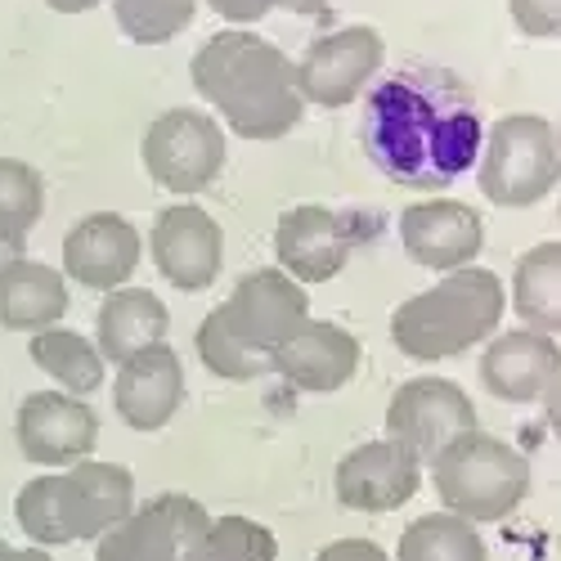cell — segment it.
Here are the masks:
<instances>
[{
    "instance_id": "1",
    "label": "cell",
    "mask_w": 561,
    "mask_h": 561,
    "mask_svg": "<svg viewBox=\"0 0 561 561\" xmlns=\"http://www.w3.org/2000/svg\"><path fill=\"white\" fill-rule=\"evenodd\" d=\"M359 139L368 162L404 190H449L477 167L485 122L477 100L445 68H404L364 95Z\"/></svg>"
},
{
    "instance_id": "2",
    "label": "cell",
    "mask_w": 561,
    "mask_h": 561,
    "mask_svg": "<svg viewBox=\"0 0 561 561\" xmlns=\"http://www.w3.org/2000/svg\"><path fill=\"white\" fill-rule=\"evenodd\" d=\"M194 90L243 139H284L301 122L297 64L256 32L229 27L198 45L190 64Z\"/></svg>"
},
{
    "instance_id": "3",
    "label": "cell",
    "mask_w": 561,
    "mask_h": 561,
    "mask_svg": "<svg viewBox=\"0 0 561 561\" xmlns=\"http://www.w3.org/2000/svg\"><path fill=\"white\" fill-rule=\"evenodd\" d=\"M310 319L306 288L284 270H252L233 284L229 301L198 323V359L225 382H256L274 373V351Z\"/></svg>"
},
{
    "instance_id": "4",
    "label": "cell",
    "mask_w": 561,
    "mask_h": 561,
    "mask_svg": "<svg viewBox=\"0 0 561 561\" xmlns=\"http://www.w3.org/2000/svg\"><path fill=\"white\" fill-rule=\"evenodd\" d=\"M135 512V477L122 462L81 458L59 477H36L19 490L14 517L41 548L100 539Z\"/></svg>"
},
{
    "instance_id": "5",
    "label": "cell",
    "mask_w": 561,
    "mask_h": 561,
    "mask_svg": "<svg viewBox=\"0 0 561 561\" xmlns=\"http://www.w3.org/2000/svg\"><path fill=\"white\" fill-rule=\"evenodd\" d=\"M499 323H503V278L494 270L467 265L445 274L427 293L409 297L391 314V342L400 346V355L432 364L490 342Z\"/></svg>"
},
{
    "instance_id": "6",
    "label": "cell",
    "mask_w": 561,
    "mask_h": 561,
    "mask_svg": "<svg viewBox=\"0 0 561 561\" xmlns=\"http://www.w3.org/2000/svg\"><path fill=\"white\" fill-rule=\"evenodd\" d=\"M432 485L454 517L472 526L503 522L530 494V458L499 436L467 432L432 458Z\"/></svg>"
},
{
    "instance_id": "7",
    "label": "cell",
    "mask_w": 561,
    "mask_h": 561,
    "mask_svg": "<svg viewBox=\"0 0 561 561\" xmlns=\"http://www.w3.org/2000/svg\"><path fill=\"white\" fill-rule=\"evenodd\" d=\"M561 180V139L535 113L499 117L477 158L481 194L499 207H535Z\"/></svg>"
},
{
    "instance_id": "8",
    "label": "cell",
    "mask_w": 561,
    "mask_h": 561,
    "mask_svg": "<svg viewBox=\"0 0 561 561\" xmlns=\"http://www.w3.org/2000/svg\"><path fill=\"white\" fill-rule=\"evenodd\" d=\"M139 158L167 194H203L225 171V130L198 108H167L139 139Z\"/></svg>"
},
{
    "instance_id": "9",
    "label": "cell",
    "mask_w": 561,
    "mask_h": 561,
    "mask_svg": "<svg viewBox=\"0 0 561 561\" xmlns=\"http://www.w3.org/2000/svg\"><path fill=\"white\" fill-rule=\"evenodd\" d=\"M467 432H477V404L449 378H409L387 404V440L404 445L417 462H432Z\"/></svg>"
},
{
    "instance_id": "10",
    "label": "cell",
    "mask_w": 561,
    "mask_h": 561,
    "mask_svg": "<svg viewBox=\"0 0 561 561\" xmlns=\"http://www.w3.org/2000/svg\"><path fill=\"white\" fill-rule=\"evenodd\" d=\"M382 59H387V45L373 27L355 23V27L329 32L306 45V55L297 64V90L306 104L346 108L364 95V85L378 77Z\"/></svg>"
},
{
    "instance_id": "11",
    "label": "cell",
    "mask_w": 561,
    "mask_h": 561,
    "mask_svg": "<svg viewBox=\"0 0 561 561\" xmlns=\"http://www.w3.org/2000/svg\"><path fill=\"white\" fill-rule=\"evenodd\" d=\"M211 512L190 494H158L135 507L122 526L95 539V561H180L203 530Z\"/></svg>"
},
{
    "instance_id": "12",
    "label": "cell",
    "mask_w": 561,
    "mask_h": 561,
    "mask_svg": "<svg viewBox=\"0 0 561 561\" xmlns=\"http://www.w3.org/2000/svg\"><path fill=\"white\" fill-rule=\"evenodd\" d=\"M14 436H19L23 458H32L41 467H64L68 472V467L95 454L100 417H95V409L81 404L68 391H32L19 404Z\"/></svg>"
},
{
    "instance_id": "13",
    "label": "cell",
    "mask_w": 561,
    "mask_h": 561,
    "mask_svg": "<svg viewBox=\"0 0 561 561\" xmlns=\"http://www.w3.org/2000/svg\"><path fill=\"white\" fill-rule=\"evenodd\" d=\"M351 252H355V229L333 207L301 203L274 220L278 270L293 274L297 284H329V278L346 270Z\"/></svg>"
},
{
    "instance_id": "14",
    "label": "cell",
    "mask_w": 561,
    "mask_h": 561,
    "mask_svg": "<svg viewBox=\"0 0 561 561\" xmlns=\"http://www.w3.org/2000/svg\"><path fill=\"white\" fill-rule=\"evenodd\" d=\"M149 248H153V265L167 278L171 288L180 293H203L216 284L220 261H225V233L220 225L194 207V203H175L167 211H158L153 233H149Z\"/></svg>"
},
{
    "instance_id": "15",
    "label": "cell",
    "mask_w": 561,
    "mask_h": 561,
    "mask_svg": "<svg viewBox=\"0 0 561 561\" xmlns=\"http://www.w3.org/2000/svg\"><path fill=\"white\" fill-rule=\"evenodd\" d=\"M400 243L413 265H423L432 274H454L467 270L481 248H485V220L467 203H413L400 211Z\"/></svg>"
},
{
    "instance_id": "16",
    "label": "cell",
    "mask_w": 561,
    "mask_h": 561,
    "mask_svg": "<svg viewBox=\"0 0 561 561\" xmlns=\"http://www.w3.org/2000/svg\"><path fill=\"white\" fill-rule=\"evenodd\" d=\"M337 503L351 512H396L423 490V462L396 440H368L337 462Z\"/></svg>"
},
{
    "instance_id": "17",
    "label": "cell",
    "mask_w": 561,
    "mask_h": 561,
    "mask_svg": "<svg viewBox=\"0 0 561 561\" xmlns=\"http://www.w3.org/2000/svg\"><path fill=\"white\" fill-rule=\"evenodd\" d=\"M139 229L117 211H90L64 233V274H72L81 288L117 293L139 265Z\"/></svg>"
},
{
    "instance_id": "18",
    "label": "cell",
    "mask_w": 561,
    "mask_h": 561,
    "mask_svg": "<svg viewBox=\"0 0 561 561\" xmlns=\"http://www.w3.org/2000/svg\"><path fill=\"white\" fill-rule=\"evenodd\" d=\"M184 404V364L180 355L158 342L117 364L113 409L130 432H162Z\"/></svg>"
},
{
    "instance_id": "19",
    "label": "cell",
    "mask_w": 561,
    "mask_h": 561,
    "mask_svg": "<svg viewBox=\"0 0 561 561\" xmlns=\"http://www.w3.org/2000/svg\"><path fill=\"white\" fill-rule=\"evenodd\" d=\"M274 373L288 378L297 391L333 396L359 373V342L329 319H306L274 351Z\"/></svg>"
},
{
    "instance_id": "20",
    "label": "cell",
    "mask_w": 561,
    "mask_h": 561,
    "mask_svg": "<svg viewBox=\"0 0 561 561\" xmlns=\"http://www.w3.org/2000/svg\"><path fill=\"white\" fill-rule=\"evenodd\" d=\"M561 378V346L535 329L494 333L481 355V382L503 404H535Z\"/></svg>"
},
{
    "instance_id": "21",
    "label": "cell",
    "mask_w": 561,
    "mask_h": 561,
    "mask_svg": "<svg viewBox=\"0 0 561 561\" xmlns=\"http://www.w3.org/2000/svg\"><path fill=\"white\" fill-rule=\"evenodd\" d=\"M68 314V278L45 261H14L0 274V329L45 333Z\"/></svg>"
},
{
    "instance_id": "22",
    "label": "cell",
    "mask_w": 561,
    "mask_h": 561,
    "mask_svg": "<svg viewBox=\"0 0 561 561\" xmlns=\"http://www.w3.org/2000/svg\"><path fill=\"white\" fill-rule=\"evenodd\" d=\"M167 306L149 288H117L104 297L100 319H95V346L104 364H126L145 346H158L167 337Z\"/></svg>"
},
{
    "instance_id": "23",
    "label": "cell",
    "mask_w": 561,
    "mask_h": 561,
    "mask_svg": "<svg viewBox=\"0 0 561 561\" xmlns=\"http://www.w3.org/2000/svg\"><path fill=\"white\" fill-rule=\"evenodd\" d=\"M512 310L526 329L557 337L561 333V243L530 248L512 270Z\"/></svg>"
},
{
    "instance_id": "24",
    "label": "cell",
    "mask_w": 561,
    "mask_h": 561,
    "mask_svg": "<svg viewBox=\"0 0 561 561\" xmlns=\"http://www.w3.org/2000/svg\"><path fill=\"white\" fill-rule=\"evenodd\" d=\"M32 364L41 373H50V378L68 391V396H90L104 387V355L100 346L72 333V329H45V333H32V346H27Z\"/></svg>"
},
{
    "instance_id": "25",
    "label": "cell",
    "mask_w": 561,
    "mask_h": 561,
    "mask_svg": "<svg viewBox=\"0 0 561 561\" xmlns=\"http://www.w3.org/2000/svg\"><path fill=\"white\" fill-rule=\"evenodd\" d=\"M396 561H490V552L472 522L454 512H427L404 526Z\"/></svg>"
},
{
    "instance_id": "26",
    "label": "cell",
    "mask_w": 561,
    "mask_h": 561,
    "mask_svg": "<svg viewBox=\"0 0 561 561\" xmlns=\"http://www.w3.org/2000/svg\"><path fill=\"white\" fill-rule=\"evenodd\" d=\"M180 561H278V539L252 517H211Z\"/></svg>"
},
{
    "instance_id": "27",
    "label": "cell",
    "mask_w": 561,
    "mask_h": 561,
    "mask_svg": "<svg viewBox=\"0 0 561 561\" xmlns=\"http://www.w3.org/2000/svg\"><path fill=\"white\" fill-rule=\"evenodd\" d=\"M45 211V184L23 158H0V239L27 243L32 225Z\"/></svg>"
},
{
    "instance_id": "28",
    "label": "cell",
    "mask_w": 561,
    "mask_h": 561,
    "mask_svg": "<svg viewBox=\"0 0 561 561\" xmlns=\"http://www.w3.org/2000/svg\"><path fill=\"white\" fill-rule=\"evenodd\" d=\"M198 0H113V19L135 45H167L194 23Z\"/></svg>"
},
{
    "instance_id": "29",
    "label": "cell",
    "mask_w": 561,
    "mask_h": 561,
    "mask_svg": "<svg viewBox=\"0 0 561 561\" xmlns=\"http://www.w3.org/2000/svg\"><path fill=\"white\" fill-rule=\"evenodd\" d=\"M507 14L535 41L561 36V0H507Z\"/></svg>"
},
{
    "instance_id": "30",
    "label": "cell",
    "mask_w": 561,
    "mask_h": 561,
    "mask_svg": "<svg viewBox=\"0 0 561 561\" xmlns=\"http://www.w3.org/2000/svg\"><path fill=\"white\" fill-rule=\"evenodd\" d=\"M314 561H391V557L373 539H337V543H323Z\"/></svg>"
},
{
    "instance_id": "31",
    "label": "cell",
    "mask_w": 561,
    "mask_h": 561,
    "mask_svg": "<svg viewBox=\"0 0 561 561\" xmlns=\"http://www.w3.org/2000/svg\"><path fill=\"white\" fill-rule=\"evenodd\" d=\"M207 5L225 19V23H261L278 0H207Z\"/></svg>"
},
{
    "instance_id": "32",
    "label": "cell",
    "mask_w": 561,
    "mask_h": 561,
    "mask_svg": "<svg viewBox=\"0 0 561 561\" xmlns=\"http://www.w3.org/2000/svg\"><path fill=\"white\" fill-rule=\"evenodd\" d=\"M543 413H548V427H552V436L561 440V378L548 387V396H543Z\"/></svg>"
},
{
    "instance_id": "33",
    "label": "cell",
    "mask_w": 561,
    "mask_h": 561,
    "mask_svg": "<svg viewBox=\"0 0 561 561\" xmlns=\"http://www.w3.org/2000/svg\"><path fill=\"white\" fill-rule=\"evenodd\" d=\"M0 561H55L45 548H10L5 539H0Z\"/></svg>"
},
{
    "instance_id": "34",
    "label": "cell",
    "mask_w": 561,
    "mask_h": 561,
    "mask_svg": "<svg viewBox=\"0 0 561 561\" xmlns=\"http://www.w3.org/2000/svg\"><path fill=\"white\" fill-rule=\"evenodd\" d=\"M333 5L337 0H278V10H288V14H323Z\"/></svg>"
},
{
    "instance_id": "35",
    "label": "cell",
    "mask_w": 561,
    "mask_h": 561,
    "mask_svg": "<svg viewBox=\"0 0 561 561\" xmlns=\"http://www.w3.org/2000/svg\"><path fill=\"white\" fill-rule=\"evenodd\" d=\"M55 14H90V10H100L104 0H45Z\"/></svg>"
},
{
    "instance_id": "36",
    "label": "cell",
    "mask_w": 561,
    "mask_h": 561,
    "mask_svg": "<svg viewBox=\"0 0 561 561\" xmlns=\"http://www.w3.org/2000/svg\"><path fill=\"white\" fill-rule=\"evenodd\" d=\"M23 248H27V243H10V239H0V274H5L14 261H23Z\"/></svg>"
},
{
    "instance_id": "37",
    "label": "cell",
    "mask_w": 561,
    "mask_h": 561,
    "mask_svg": "<svg viewBox=\"0 0 561 561\" xmlns=\"http://www.w3.org/2000/svg\"><path fill=\"white\" fill-rule=\"evenodd\" d=\"M557 139H561V135H557Z\"/></svg>"
}]
</instances>
